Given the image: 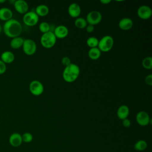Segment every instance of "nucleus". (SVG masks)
<instances>
[{"label":"nucleus","mask_w":152,"mask_h":152,"mask_svg":"<svg viewBox=\"0 0 152 152\" xmlns=\"http://www.w3.org/2000/svg\"><path fill=\"white\" fill-rule=\"evenodd\" d=\"M21 137H22L23 142H26V143L30 142L31 141H32V140L33 139V135L31 133H30V132H25V133H24L21 135Z\"/></svg>","instance_id":"bb28decb"},{"label":"nucleus","mask_w":152,"mask_h":152,"mask_svg":"<svg viewBox=\"0 0 152 152\" xmlns=\"http://www.w3.org/2000/svg\"><path fill=\"white\" fill-rule=\"evenodd\" d=\"M24 39L21 37H16L12 38L10 41V46L14 49H20L23 46Z\"/></svg>","instance_id":"aec40b11"},{"label":"nucleus","mask_w":152,"mask_h":152,"mask_svg":"<svg viewBox=\"0 0 152 152\" xmlns=\"http://www.w3.org/2000/svg\"><path fill=\"white\" fill-rule=\"evenodd\" d=\"M135 119L137 124L142 126H145L151 123V119H150L149 115L145 111H140L138 112L136 115Z\"/></svg>","instance_id":"1a4fd4ad"},{"label":"nucleus","mask_w":152,"mask_h":152,"mask_svg":"<svg viewBox=\"0 0 152 152\" xmlns=\"http://www.w3.org/2000/svg\"><path fill=\"white\" fill-rule=\"evenodd\" d=\"M5 2V0H0V3H4Z\"/></svg>","instance_id":"f704fd0d"},{"label":"nucleus","mask_w":152,"mask_h":152,"mask_svg":"<svg viewBox=\"0 0 152 152\" xmlns=\"http://www.w3.org/2000/svg\"><path fill=\"white\" fill-rule=\"evenodd\" d=\"M22 30L21 24L13 18L5 22L2 27V30L5 36L12 39L20 36Z\"/></svg>","instance_id":"f257e3e1"},{"label":"nucleus","mask_w":152,"mask_h":152,"mask_svg":"<svg viewBox=\"0 0 152 152\" xmlns=\"http://www.w3.org/2000/svg\"><path fill=\"white\" fill-rule=\"evenodd\" d=\"M34 12L39 17H45L49 14V9L47 5L40 4L36 8Z\"/></svg>","instance_id":"6ab92c4d"},{"label":"nucleus","mask_w":152,"mask_h":152,"mask_svg":"<svg viewBox=\"0 0 152 152\" xmlns=\"http://www.w3.org/2000/svg\"><path fill=\"white\" fill-rule=\"evenodd\" d=\"M122 125L125 128H129L131 126V124L130 120L128 119V118L122 120Z\"/></svg>","instance_id":"7c9ffc66"},{"label":"nucleus","mask_w":152,"mask_h":152,"mask_svg":"<svg viewBox=\"0 0 152 152\" xmlns=\"http://www.w3.org/2000/svg\"><path fill=\"white\" fill-rule=\"evenodd\" d=\"M86 20L88 24L94 26L100 23L102 20V15L98 11H91L87 14Z\"/></svg>","instance_id":"0eeeda50"},{"label":"nucleus","mask_w":152,"mask_h":152,"mask_svg":"<svg viewBox=\"0 0 152 152\" xmlns=\"http://www.w3.org/2000/svg\"><path fill=\"white\" fill-rule=\"evenodd\" d=\"M80 73L79 66L75 64L71 63L68 66L65 67L63 72L62 77L66 83H73L78 77Z\"/></svg>","instance_id":"f03ea898"},{"label":"nucleus","mask_w":152,"mask_h":152,"mask_svg":"<svg viewBox=\"0 0 152 152\" xmlns=\"http://www.w3.org/2000/svg\"><path fill=\"white\" fill-rule=\"evenodd\" d=\"M86 31H87V33H91L94 31V26H92V25H90V24H87V26L86 27Z\"/></svg>","instance_id":"2f4dec72"},{"label":"nucleus","mask_w":152,"mask_h":152,"mask_svg":"<svg viewBox=\"0 0 152 152\" xmlns=\"http://www.w3.org/2000/svg\"><path fill=\"white\" fill-rule=\"evenodd\" d=\"M61 64L65 66H68L69 64H71V61L70 59V58L68 56H64L61 59Z\"/></svg>","instance_id":"cd10ccee"},{"label":"nucleus","mask_w":152,"mask_h":152,"mask_svg":"<svg viewBox=\"0 0 152 152\" xmlns=\"http://www.w3.org/2000/svg\"><path fill=\"white\" fill-rule=\"evenodd\" d=\"M39 17L33 11L27 12L23 17V23L27 26L33 27L36 26L39 21Z\"/></svg>","instance_id":"39448f33"},{"label":"nucleus","mask_w":152,"mask_h":152,"mask_svg":"<svg viewBox=\"0 0 152 152\" xmlns=\"http://www.w3.org/2000/svg\"><path fill=\"white\" fill-rule=\"evenodd\" d=\"M113 45V38L109 35H106L102 37L100 40H99L97 48L101 51V52H107L112 49Z\"/></svg>","instance_id":"20e7f679"},{"label":"nucleus","mask_w":152,"mask_h":152,"mask_svg":"<svg viewBox=\"0 0 152 152\" xmlns=\"http://www.w3.org/2000/svg\"><path fill=\"white\" fill-rule=\"evenodd\" d=\"M14 7L17 12L20 14H24L28 10V5L27 2L24 0H17L14 3Z\"/></svg>","instance_id":"9b49d317"},{"label":"nucleus","mask_w":152,"mask_h":152,"mask_svg":"<svg viewBox=\"0 0 152 152\" xmlns=\"http://www.w3.org/2000/svg\"><path fill=\"white\" fill-rule=\"evenodd\" d=\"M7 70L6 64L0 59V74H3Z\"/></svg>","instance_id":"c85d7f7f"},{"label":"nucleus","mask_w":152,"mask_h":152,"mask_svg":"<svg viewBox=\"0 0 152 152\" xmlns=\"http://www.w3.org/2000/svg\"><path fill=\"white\" fill-rule=\"evenodd\" d=\"M137 15L142 20H148L152 15V10L150 7L145 5L140 6L137 10Z\"/></svg>","instance_id":"9d476101"},{"label":"nucleus","mask_w":152,"mask_h":152,"mask_svg":"<svg viewBox=\"0 0 152 152\" xmlns=\"http://www.w3.org/2000/svg\"><path fill=\"white\" fill-rule=\"evenodd\" d=\"M29 90L33 95L38 96L43 93L44 86L40 81L33 80L29 84Z\"/></svg>","instance_id":"6e6552de"},{"label":"nucleus","mask_w":152,"mask_h":152,"mask_svg":"<svg viewBox=\"0 0 152 152\" xmlns=\"http://www.w3.org/2000/svg\"><path fill=\"white\" fill-rule=\"evenodd\" d=\"M101 51L98 48H90L88 52V56L91 60H97L100 58L101 56Z\"/></svg>","instance_id":"412c9836"},{"label":"nucleus","mask_w":152,"mask_h":152,"mask_svg":"<svg viewBox=\"0 0 152 152\" xmlns=\"http://www.w3.org/2000/svg\"><path fill=\"white\" fill-rule=\"evenodd\" d=\"M39 30L43 34L50 31V25L48 23L43 21L40 23L39 26Z\"/></svg>","instance_id":"a878e982"},{"label":"nucleus","mask_w":152,"mask_h":152,"mask_svg":"<svg viewBox=\"0 0 152 152\" xmlns=\"http://www.w3.org/2000/svg\"><path fill=\"white\" fill-rule=\"evenodd\" d=\"M56 39L53 32L49 31L42 34L40 37V43L43 48L50 49L55 46Z\"/></svg>","instance_id":"7ed1b4c3"},{"label":"nucleus","mask_w":152,"mask_h":152,"mask_svg":"<svg viewBox=\"0 0 152 152\" xmlns=\"http://www.w3.org/2000/svg\"><path fill=\"white\" fill-rule=\"evenodd\" d=\"M87 23L86 18L83 17H78L74 21L75 26L79 29H84L87 26Z\"/></svg>","instance_id":"5701e85b"},{"label":"nucleus","mask_w":152,"mask_h":152,"mask_svg":"<svg viewBox=\"0 0 152 152\" xmlns=\"http://www.w3.org/2000/svg\"><path fill=\"white\" fill-rule=\"evenodd\" d=\"M13 13L12 10L7 7L0 8V20L5 22L12 19Z\"/></svg>","instance_id":"dca6fc26"},{"label":"nucleus","mask_w":152,"mask_h":152,"mask_svg":"<svg viewBox=\"0 0 152 152\" xmlns=\"http://www.w3.org/2000/svg\"><path fill=\"white\" fill-rule=\"evenodd\" d=\"M2 26L0 24V34H1V32H2Z\"/></svg>","instance_id":"72a5a7b5"},{"label":"nucleus","mask_w":152,"mask_h":152,"mask_svg":"<svg viewBox=\"0 0 152 152\" xmlns=\"http://www.w3.org/2000/svg\"><path fill=\"white\" fill-rule=\"evenodd\" d=\"M22 48L24 53L29 56L34 54L37 50L36 42L30 39H24Z\"/></svg>","instance_id":"423d86ee"},{"label":"nucleus","mask_w":152,"mask_h":152,"mask_svg":"<svg viewBox=\"0 0 152 152\" xmlns=\"http://www.w3.org/2000/svg\"><path fill=\"white\" fill-rule=\"evenodd\" d=\"M68 33L69 31L68 28L64 25H60L56 27L53 31V33L56 39L65 38L68 36Z\"/></svg>","instance_id":"ddd939ff"},{"label":"nucleus","mask_w":152,"mask_h":152,"mask_svg":"<svg viewBox=\"0 0 152 152\" xmlns=\"http://www.w3.org/2000/svg\"><path fill=\"white\" fill-rule=\"evenodd\" d=\"M15 59L14 54L9 50L4 51L1 55V60L5 64L12 63Z\"/></svg>","instance_id":"a211bd4d"},{"label":"nucleus","mask_w":152,"mask_h":152,"mask_svg":"<svg viewBox=\"0 0 152 152\" xmlns=\"http://www.w3.org/2000/svg\"><path fill=\"white\" fill-rule=\"evenodd\" d=\"M81 10L80 6L75 2L71 4L68 8V12L70 17L72 18H78L81 14Z\"/></svg>","instance_id":"f8f14e48"},{"label":"nucleus","mask_w":152,"mask_h":152,"mask_svg":"<svg viewBox=\"0 0 152 152\" xmlns=\"http://www.w3.org/2000/svg\"><path fill=\"white\" fill-rule=\"evenodd\" d=\"M142 67L146 69H151L152 68V58L147 56L142 61Z\"/></svg>","instance_id":"393cba45"},{"label":"nucleus","mask_w":152,"mask_h":152,"mask_svg":"<svg viewBox=\"0 0 152 152\" xmlns=\"http://www.w3.org/2000/svg\"><path fill=\"white\" fill-rule=\"evenodd\" d=\"M133 24V21L130 18L125 17L121 19L119 21L118 26L121 30L126 31L130 30L132 27Z\"/></svg>","instance_id":"2eb2a0df"},{"label":"nucleus","mask_w":152,"mask_h":152,"mask_svg":"<svg viewBox=\"0 0 152 152\" xmlns=\"http://www.w3.org/2000/svg\"><path fill=\"white\" fill-rule=\"evenodd\" d=\"M86 43L88 47L90 48H97L98 43H99V40L97 37L94 36L89 37L86 41Z\"/></svg>","instance_id":"b1692460"},{"label":"nucleus","mask_w":152,"mask_h":152,"mask_svg":"<svg viewBox=\"0 0 152 152\" xmlns=\"http://www.w3.org/2000/svg\"><path fill=\"white\" fill-rule=\"evenodd\" d=\"M147 142L145 140H140L137 141L134 145V149L138 151H144L147 148Z\"/></svg>","instance_id":"4be33fe9"},{"label":"nucleus","mask_w":152,"mask_h":152,"mask_svg":"<svg viewBox=\"0 0 152 152\" xmlns=\"http://www.w3.org/2000/svg\"><path fill=\"white\" fill-rule=\"evenodd\" d=\"M111 2L110 0H100V2L103 5H107Z\"/></svg>","instance_id":"473e14b6"},{"label":"nucleus","mask_w":152,"mask_h":152,"mask_svg":"<svg viewBox=\"0 0 152 152\" xmlns=\"http://www.w3.org/2000/svg\"><path fill=\"white\" fill-rule=\"evenodd\" d=\"M145 82L148 86H152V74H148L145 77Z\"/></svg>","instance_id":"c756f323"},{"label":"nucleus","mask_w":152,"mask_h":152,"mask_svg":"<svg viewBox=\"0 0 152 152\" xmlns=\"http://www.w3.org/2000/svg\"><path fill=\"white\" fill-rule=\"evenodd\" d=\"M22 142L21 135L18 132L12 133L9 137V143L12 147H18L21 145Z\"/></svg>","instance_id":"4468645a"},{"label":"nucleus","mask_w":152,"mask_h":152,"mask_svg":"<svg viewBox=\"0 0 152 152\" xmlns=\"http://www.w3.org/2000/svg\"><path fill=\"white\" fill-rule=\"evenodd\" d=\"M129 114V109L128 106L125 104L121 105L119 107L117 110L116 115L118 118L121 120H124L126 119Z\"/></svg>","instance_id":"f3484780"}]
</instances>
